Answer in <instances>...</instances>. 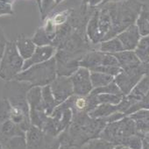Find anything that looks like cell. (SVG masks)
Here are the masks:
<instances>
[{
	"label": "cell",
	"mask_w": 149,
	"mask_h": 149,
	"mask_svg": "<svg viewBox=\"0 0 149 149\" xmlns=\"http://www.w3.org/2000/svg\"><path fill=\"white\" fill-rule=\"evenodd\" d=\"M106 7L111 23L109 39L116 37L122 31L135 24L144 4L139 0L124 1L103 5Z\"/></svg>",
	"instance_id": "1"
},
{
	"label": "cell",
	"mask_w": 149,
	"mask_h": 149,
	"mask_svg": "<svg viewBox=\"0 0 149 149\" xmlns=\"http://www.w3.org/2000/svg\"><path fill=\"white\" fill-rule=\"evenodd\" d=\"M56 77V61L54 57L46 62L33 65L21 71L14 80L30 84L31 87L42 88L50 85Z\"/></svg>",
	"instance_id": "2"
},
{
	"label": "cell",
	"mask_w": 149,
	"mask_h": 149,
	"mask_svg": "<svg viewBox=\"0 0 149 149\" xmlns=\"http://www.w3.org/2000/svg\"><path fill=\"white\" fill-rule=\"evenodd\" d=\"M138 132L134 121L129 116H125L118 121L107 124L98 138L107 140L115 146H122L128 137Z\"/></svg>",
	"instance_id": "3"
},
{
	"label": "cell",
	"mask_w": 149,
	"mask_h": 149,
	"mask_svg": "<svg viewBox=\"0 0 149 149\" xmlns=\"http://www.w3.org/2000/svg\"><path fill=\"white\" fill-rule=\"evenodd\" d=\"M24 62V59L17 50L15 41H8L0 61V79L6 82L14 80L23 70Z\"/></svg>",
	"instance_id": "4"
},
{
	"label": "cell",
	"mask_w": 149,
	"mask_h": 149,
	"mask_svg": "<svg viewBox=\"0 0 149 149\" xmlns=\"http://www.w3.org/2000/svg\"><path fill=\"white\" fill-rule=\"evenodd\" d=\"M144 76V66L141 64L137 68L121 69L119 74L114 77V82L120 90L122 95L127 96Z\"/></svg>",
	"instance_id": "5"
},
{
	"label": "cell",
	"mask_w": 149,
	"mask_h": 149,
	"mask_svg": "<svg viewBox=\"0 0 149 149\" xmlns=\"http://www.w3.org/2000/svg\"><path fill=\"white\" fill-rule=\"evenodd\" d=\"M71 79L74 95L77 97H87L93 90L91 71L84 68H79L69 77Z\"/></svg>",
	"instance_id": "6"
},
{
	"label": "cell",
	"mask_w": 149,
	"mask_h": 149,
	"mask_svg": "<svg viewBox=\"0 0 149 149\" xmlns=\"http://www.w3.org/2000/svg\"><path fill=\"white\" fill-rule=\"evenodd\" d=\"M49 87L57 106L74 96L73 86L69 77L57 76Z\"/></svg>",
	"instance_id": "7"
},
{
	"label": "cell",
	"mask_w": 149,
	"mask_h": 149,
	"mask_svg": "<svg viewBox=\"0 0 149 149\" xmlns=\"http://www.w3.org/2000/svg\"><path fill=\"white\" fill-rule=\"evenodd\" d=\"M56 50L57 49L52 45L37 47L34 53L33 54V55L29 59L25 61L24 66H23V70H25L33 65L40 64V63H43V62H46V61L51 60L52 58L54 57V55L56 54Z\"/></svg>",
	"instance_id": "8"
},
{
	"label": "cell",
	"mask_w": 149,
	"mask_h": 149,
	"mask_svg": "<svg viewBox=\"0 0 149 149\" xmlns=\"http://www.w3.org/2000/svg\"><path fill=\"white\" fill-rule=\"evenodd\" d=\"M116 37L121 42L124 50H128V51H133L139 40L141 38L135 24L122 31Z\"/></svg>",
	"instance_id": "9"
},
{
	"label": "cell",
	"mask_w": 149,
	"mask_h": 149,
	"mask_svg": "<svg viewBox=\"0 0 149 149\" xmlns=\"http://www.w3.org/2000/svg\"><path fill=\"white\" fill-rule=\"evenodd\" d=\"M26 149H46V134L35 126L31 127L26 132Z\"/></svg>",
	"instance_id": "10"
},
{
	"label": "cell",
	"mask_w": 149,
	"mask_h": 149,
	"mask_svg": "<svg viewBox=\"0 0 149 149\" xmlns=\"http://www.w3.org/2000/svg\"><path fill=\"white\" fill-rule=\"evenodd\" d=\"M86 36L88 40L94 47L102 41V37L98 26V8H95L91 15L86 26Z\"/></svg>",
	"instance_id": "11"
},
{
	"label": "cell",
	"mask_w": 149,
	"mask_h": 149,
	"mask_svg": "<svg viewBox=\"0 0 149 149\" xmlns=\"http://www.w3.org/2000/svg\"><path fill=\"white\" fill-rule=\"evenodd\" d=\"M114 56L117 58L118 66L121 69H130L137 68L142 64L133 51L124 50L115 54Z\"/></svg>",
	"instance_id": "12"
},
{
	"label": "cell",
	"mask_w": 149,
	"mask_h": 149,
	"mask_svg": "<svg viewBox=\"0 0 149 149\" xmlns=\"http://www.w3.org/2000/svg\"><path fill=\"white\" fill-rule=\"evenodd\" d=\"M104 53L97 49H93L87 52L79 61V68H84L91 71L93 68L98 67L102 63Z\"/></svg>",
	"instance_id": "13"
},
{
	"label": "cell",
	"mask_w": 149,
	"mask_h": 149,
	"mask_svg": "<svg viewBox=\"0 0 149 149\" xmlns=\"http://www.w3.org/2000/svg\"><path fill=\"white\" fill-rule=\"evenodd\" d=\"M148 91H149V78L144 76L140 79V81L135 85V87L132 90V91L125 97L133 105L139 101H140L147 94Z\"/></svg>",
	"instance_id": "14"
},
{
	"label": "cell",
	"mask_w": 149,
	"mask_h": 149,
	"mask_svg": "<svg viewBox=\"0 0 149 149\" xmlns=\"http://www.w3.org/2000/svg\"><path fill=\"white\" fill-rule=\"evenodd\" d=\"M135 123L138 133L142 136L149 134V110H141L129 116Z\"/></svg>",
	"instance_id": "15"
},
{
	"label": "cell",
	"mask_w": 149,
	"mask_h": 149,
	"mask_svg": "<svg viewBox=\"0 0 149 149\" xmlns=\"http://www.w3.org/2000/svg\"><path fill=\"white\" fill-rule=\"evenodd\" d=\"M15 45L19 55L24 59V61L29 59L37 47L31 38H28L23 34L18 37L15 40Z\"/></svg>",
	"instance_id": "16"
},
{
	"label": "cell",
	"mask_w": 149,
	"mask_h": 149,
	"mask_svg": "<svg viewBox=\"0 0 149 149\" xmlns=\"http://www.w3.org/2000/svg\"><path fill=\"white\" fill-rule=\"evenodd\" d=\"M26 101L30 111H45L40 87H32L26 94Z\"/></svg>",
	"instance_id": "17"
},
{
	"label": "cell",
	"mask_w": 149,
	"mask_h": 149,
	"mask_svg": "<svg viewBox=\"0 0 149 149\" xmlns=\"http://www.w3.org/2000/svg\"><path fill=\"white\" fill-rule=\"evenodd\" d=\"M97 50L104 54H115L121 51H124V47L117 37H113L111 39L101 41L97 45Z\"/></svg>",
	"instance_id": "18"
},
{
	"label": "cell",
	"mask_w": 149,
	"mask_h": 149,
	"mask_svg": "<svg viewBox=\"0 0 149 149\" xmlns=\"http://www.w3.org/2000/svg\"><path fill=\"white\" fill-rule=\"evenodd\" d=\"M133 52L142 64L149 62V35L140 38Z\"/></svg>",
	"instance_id": "19"
},
{
	"label": "cell",
	"mask_w": 149,
	"mask_h": 149,
	"mask_svg": "<svg viewBox=\"0 0 149 149\" xmlns=\"http://www.w3.org/2000/svg\"><path fill=\"white\" fill-rule=\"evenodd\" d=\"M118 111V105L98 104L94 110L90 111L88 115L92 118H106Z\"/></svg>",
	"instance_id": "20"
},
{
	"label": "cell",
	"mask_w": 149,
	"mask_h": 149,
	"mask_svg": "<svg viewBox=\"0 0 149 149\" xmlns=\"http://www.w3.org/2000/svg\"><path fill=\"white\" fill-rule=\"evenodd\" d=\"M41 94H42V101H43L45 112L47 116H51L54 109L57 107V104L55 103V100L54 98L49 85L41 88Z\"/></svg>",
	"instance_id": "21"
},
{
	"label": "cell",
	"mask_w": 149,
	"mask_h": 149,
	"mask_svg": "<svg viewBox=\"0 0 149 149\" xmlns=\"http://www.w3.org/2000/svg\"><path fill=\"white\" fill-rule=\"evenodd\" d=\"M91 80L93 89H97L104 87L110 84L111 83L114 82V77L100 72L91 71Z\"/></svg>",
	"instance_id": "22"
},
{
	"label": "cell",
	"mask_w": 149,
	"mask_h": 149,
	"mask_svg": "<svg viewBox=\"0 0 149 149\" xmlns=\"http://www.w3.org/2000/svg\"><path fill=\"white\" fill-rule=\"evenodd\" d=\"M95 96L98 104H112V105H118L121 102L124 97L123 95H118V94H98Z\"/></svg>",
	"instance_id": "23"
},
{
	"label": "cell",
	"mask_w": 149,
	"mask_h": 149,
	"mask_svg": "<svg viewBox=\"0 0 149 149\" xmlns=\"http://www.w3.org/2000/svg\"><path fill=\"white\" fill-rule=\"evenodd\" d=\"M31 39L33 41V43L36 45V47H43V46H48L52 44V40L47 35L42 26L39 27L36 30L33 36Z\"/></svg>",
	"instance_id": "24"
},
{
	"label": "cell",
	"mask_w": 149,
	"mask_h": 149,
	"mask_svg": "<svg viewBox=\"0 0 149 149\" xmlns=\"http://www.w3.org/2000/svg\"><path fill=\"white\" fill-rule=\"evenodd\" d=\"M85 146L87 149H113L115 145L103 139L96 138L90 139L85 144Z\"/></svg>",
	"instance_id": "25"
},
{
	"label": "cell",
	"mask_w": 149,
	"mask_h": 149,
	"mask_svg": "<svg viewBox=\"0 0 149 149\" xmlns=\"http://www.w3.org/2000/svg\"><path fill=\"white\" fill-rule=\"evenodd\" d=\"M72 11H73L72 9H66V10L57 12L54 14H53L51 16H47V17H49L52 19L53 23L58 27V26H61L68 22Z\"/></svg>",
	"instance_id": "26"
},
{
	"label": "cell",
	"mask_w": 149,
	"mask_h": 149,
	"mask_svg": "<svg viewBox=\"0 0 149 149\" xmlns=\"http://www.w3.org/2000/svg\"><path fill=\"white\" fill-rule=\"evenodd\" d=\"M143 138L144 136L139 133H136L128 137L122 144V146L129 148V149H141L143 145Z\"/></svg>",
	"instance_id": "27"
},
{
	"label": "cell",
	"mask_w": 149,
	"mask_h": 149,
	"mask_svg": "<svg viewBox=\"0 0 149 149\" xmlns=\"http://www.w3.org/2000/svg\"><path fill=\"white\" fill-rule=\"evenodd\" d=\"M12 107L9 101L6 98L0 99V125L10 119Z\"/></svg>",
	"instance_id": "28"
},
{
	"label": "cell",
	"mask_w": 149,
	"mask_h": 149,
	"mask_svg": "<svg viewBox=\"0 0 149 149\" xmlns=\"http://www.w3.org/2000/svg\"><path fill=\"white\" fill-rule=\"evenodd\" d=\"M135 26H137L141 37L149 35V20L142 13V10L135 22Z\"/></svg>",
	"instance_id": "29"
},
{
	"label": "cell",
	"mask_w": 149,
	"mask_h": 149,
	"mask_svg": "<svg viewBox=\"0 0 149 149\" xmlns=\"http://www.w3.org/2000/svg\"><path fill=\"white\" fill-rule=\"evenodd\" d=\"M141 110H149V91L147 94L138 103L133 104L125 113V116H130Z\"/></svg>",
	"instance_id": "30"
},
{
	"label": "cell",
	"mask_w": 149,
	"mask_h": 149,
	"mask_svg": "<svg viewBox=\"0 0 149 149\" xmlns=\"http://www.w3.org/2000/svg\"><path fill=\"white\" fill-rule=\"evenodd\" d=\"M94 95H98V94H118V95H122L120 90L115 84V82L111 83L110 84L101 87V88H97L93 89L92 91L91 92Z\"/></svg>",
	"instance_id": "31"
},
{
	"label": "cell",
	"mask_w": 149,
	"mask_h": 149,
	"mask_svg": "<svg viewBox=\"0 0 149 149\" xmlns=\"http://www.w3.org/2000/svg\"><path fill=\"white\" fill-rule=\"evenodd\" d=\"M56 7V4L54 0H40V13L41 15L42 20H44L51 12Z\"/></svg>",
	"instance_id": "32"
},
{
	"label": "cell",
	"mask_w": 149,
	"mask_h": 149,
	"mask_svg": "<svg viewBox=\"0 0 149 149\" xmlns=\"http://www.w3.org/2000/svg\"><path fill=\"white\" fill-rule=\"evenodd\" d=\"M91 71L100 72V73L108 74V76H111L112 77H115L119 74V72L121 71V68L118 66H103V65H100V66L93 68Z\"/></svg>",
	"instance_id": "33"
},
{
	"label": "cell",
	"mask_w": 149,
	"mask_h": 149,
	"mask_svg": "<svg viewBox=\"0 0 149 149\" xmlns=\"http://www.w3.org/2000/svg\"><path fill=\"white\" fill-rule=\"evenodd\" d=\"M101 65H103V66H118V62L117 58L114 56V54L104 53Z\"/></svg>",
	"instance_id": "34"
},
{
	"label": "cell",
	"mask_w": 149,
	"mask_h": 149,
	"mask_svg": "<svg viewBox=\"0 0 149 149\" xmlns=\"http://www.w3.org/2000/svg\"><path fill=\"white\" fill-rule=\"evenodd\" d=\"M14 12L13 9V5L6 4L0 1V16L3 15H13Z\"/></svg>",
	"instance_id": "35"
},
{
	"label": "cell",
	"mask_w": 149,
	"mask_h": 149,
	"mask_svg": "<svg viewBox=\"0 0 149 149\" xmlns=\"http://www.w3.org/2000/svg\"><path fill=\"white\" fill-rule=\"evenodd\" d=\"M7 42H8V40H6L3 30L0 28V61H1V59L3 57Z\"/></svg>",
	"instance_id": "36"
},
{
	"label": "cell",
	"mask_w": 149,
	"mask_h": 149,
	"mask_svg": "<svg viewBox=\"0 0 149 149\" xmlns=\"http://www.w3.org/2000/svg\"><path fill=\"white\" fill-rule=\"evenodd\" d=\"M103 0H82V5L89 8H97L101 6Z\"/></svg>",
	"instance_id": "37"
},
{
	"label": "cell",
	"mask_w": 149,
	"mask_h": 149,
	"mask_svg": "<svg viewBox=\"0 0 149 149\" xmlns=\"http://www.w3.org/2000/svg\"><path fill=\"white\" fill-rule=\"evenodd\" d=\"M142 13L145 14V16L146 17V19L149 20V8H148V6H147L146 5H145V4H144L143 8H142Z\"/></svg>",
	"instance_id": "38"
},
{
	"label": "cell",
	"mask_w": 149,
	"mask_h": 149,
	"mask_svg": "<svg viewBox=\"0 0 149 149\" xmlns=\"http://www.w3.org/2000/svg\"><path fill=\"white\" fill-rule=\"evenodd\" d=\"M141 149H149V140L145 136L143 138V145H142V148Z\"/></svg>",
	"instance_id": "39"
},
{
	"label": "cell",
	"mask_w": 149,
	"mask_h": 149,
	"mask_svg": "<svg viewBox=\"0 0 149 149\" xmlns=\"http://www.w3.org/2000/svg\"><path fill=\"white\" fill-rule=\"evenodd\" d=\"M144 66V72H145V76L149 78V62L143 64Z\"/></svg>",
	"instance_id": "40"
},
{
	"label": "cell",
	"mask_w": 149,
	"mask_h": 149,
	"mask_svg": "<svg viewBox=\"0 0 149 149\" xmlns=\"http://www.w3.org/2000/svg\"><path fill=\"white\" fill-rule=\"evenodd\" d=\"M120 1H124V0H103L101 6L105 5V4H109V3H116V2H120Z\"/></svg>",
	"instance_id": "41"
},
{
	"label": "cell",
	"mask_w": 149,
	"mask_h": 149,
	"mask_svg": "<svg viewBox=\"0 0 149 149\" xmlns=\"http://www.w3.org/2000/svg\"><path fill=\"white\" fill-rule=\"evenodd\" d=\"M54 1H55V4H56V6H57L58 5H60L61 3H62V2L64 1V0H54Z\"/></svg>",
	"instance_id": "42"
},
{
	"label": "cell",
	"mask_w": 149,
	"mask_h": 149,
	"mask_svg": "<svg viewBox=\"0 0 149 149\" xmlns=\"http://www.w3.org/2000/svg\"><path fill=\"white\" fill-rule=\"evenodd\" d=\"M36 3H37V6H38V7L40 9V0H36Z\"/></svg>",
	"instance_id": "43"
},
{
	"label": "cell",
	"mask_w": 149,
	"mask_h": 149,
	"mask_svg": "<svg viewBox=\"0 0 149 149\" xmlns=\"http://www.w3.org/2000/svg\"><path fill=\"white\" fill-rule=\"evenodd\" d=\"M145 137H146V138H147V139L149 140V134H147V135H146V136H145Z\"/></svg>",
	"instance_id": "44"
},
{
	"label": "cell",
	"mask_w": 149,
	"mask_h": 149,
	"mask_svg": "<svg viewBox=\"0 0 149 149\" xmlns=\"http://www.w3.org/2000/svg\"><path fill=\"white\" fill-rule=\"evenodd\" d=\"M125 149H129V148H127V147H125Z\"/></svg>",
	"instance_id": "45"
},
{
	"label": "cell",
	"mask_w": 149,
	"mask_h": 149,
	"mask_svg": "<svg viewBox=\"0 0 149 149\" xmlns=\"http://www.w3.org/2000/svg\"><path fill=\"white\" fill-rule=\"evenodd\" d=\"M13 1H14V0H13Z\"/></svg>",
	"instance_id": "46"
}]
</instances>
